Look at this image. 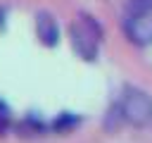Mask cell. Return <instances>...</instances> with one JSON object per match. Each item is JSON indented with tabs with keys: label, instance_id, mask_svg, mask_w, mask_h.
Returning <instances> with one entry per match:
<instances>
[{
	"label": "cell",
	"instance_id": "4",
	"mask_svg": "<svg viewBox=\"0 0 152 143\" xmlns=\"http://www.w3.org/2000/svg\"><path fill=\"white\" fill-rule=\"evenodd\" d=\"M36 33H38V41L48 48L57 45L59 41V26L55 21V17L50 12H38L36 14Z\"/></svg>",
	"mask_w": 152,
	"mask_h": 143
},
{
	"label": "cell",
	"instance_id": "2",
	"mask_svg": "<svg viewBox=\"0 0 152 143\" xmlns=\"http://www.w3.org/2000/svg\"><path fill=\"white\" fill-rule=\"evenodd\" d=\"M116 107L121 112V119L133 126L152 124V95L138 86H126Z\"/></svg>",
	"mask_w": 152,
	"mask_h": 143
},
{
	"label": "cell",
	"instance_id": "5",
	"mask_svg": "<svg viewBox=\"0 0 152 143\" xmlns=\"http://www.w3.org/2000/svg\"><path fill=\"white\" fill-rule=\"evenodd\" d=\"M152 12V0H128V14Z\"/></svg>",
	"mask_w": 152,
	"mask_h": 143
},
{
	"label": "cell",
	"instance_id": "1",
	"mask_svg": "<svg viewBox=\"0 0 152 143\" xmlns=\"http://www.w3.org/2000/svg\"><path fill=\"white\" fill-rule=\"evenodd\" d=\"M69 36H71L74 50H76L83 60L93 62V60L97 57V45H100V38H102V26H100L90 14L81 12L78 19L69 26Z\"/></svg>",
	"mask_w": 152,
	"mask_h": 143
},
{
	"label": "cell",
	"instance_id": "3",
	"mask_svg": "<svg viewBox=\"0 0 152 143\" xmlns=\"http://www.w3.org/2000/svg\"><path fill=\"white\" fill-rule=\"evenodd\" d=\"M124 31L126 38L135 45H150L152 43V12H140V14H128L124 19Z\"/></svg>",
	"mask_w": 152,
	"mask_h": 143
},
{
	"label": "cell",
	"instance_id": "6",
	"mask_svg": "<svg viewBox=\"0 0 152 143\" xmlns=\"http://www.w3.org/2000/svg\"><path fill=\"white\" fill-rule=\"evenodd\" d=\"M74 124H78V119H76V117H71L69 112H64V114L55 122V129H66V126H74Z\"/></svg>",
	"mask_w": 152,
	"mask_h": 143
}]
</instances>
